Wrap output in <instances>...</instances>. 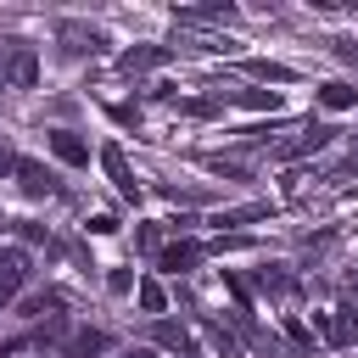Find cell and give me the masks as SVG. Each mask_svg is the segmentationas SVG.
Returning <instances> with one entry per match:
<instances>
[{
    "instance_id": "cell-1",
    "label": "cell",
    "mask_w": 358,
    "mask_h": 358,
    "mask_svg": "<svg viewBox=\"0 0 358 358\" xmlns=\"http://www.w3.org/2000/svg\"><path fill=\"white\" fill-rule=\"evenodd\" d=\"M34 78H39V56H34V45H22V39H0V84L28 90Z\"/></svg>"
},
{
    "instance_id": "cell-2",
    "label": "cell",
    "mask_w": 358,
    "mask_h": 358,
    "mask_svg": "<svg viewBox=\"0 0 358 358\" xmlns=\"http://www.w3.org/2000/svg\"><path fill=\"white\" fill-rule=\"evenodd\" d=\"M22 285H28V252H22V246H6V252H0V308H6Z\"/></svg>"
},
{
    "instance_id": "cell-3",
    "label": "cell",
    "mask_w": 358,
    "mask_h": 358,
    "mask_svg": "<svg viewBox=\"0 0 358 358\" xmlns=\"http://www.w3.org/2000/svg\"><path fill=\"white\" fill-rule=\"evenodd\" d=\"M179 28H207V22H235V6H173Z\"/></svg>"
},
{
    "instance_id": "cell-4",
    "label": "cell",
    "mask_w": 358,
    "mask_h": 358,
    "mask_svg": "<svg viewBox=\"0 0 358 358\" xmlns=\"http://www.w3.org/2000/svg\"><path fill=\"white\" fill-rule=\"evenodd\" d=\"M319 336H324L330 347H347V341H358V319H352L347 308H336V313H319Z\"/></svg>"
},
{
    "instance_id": "cell-5",
    "label": "cell",
    "mask_w": 358,
    "mask_h": 358,
    "mask_svg": "<svg viewBox=\"0 0 358 358\" xmlns=\"http://www.w3.org/2000/svg\"><path fill=\"white\" fill-rule=\"evenodd\" d=\"M50 151H56L67 168H90V145H84L73 129H50Z\"/></svg>"
},
{
    "instance_id": "cell-6",
    "label": "cell",
    "mask_w": 358,
    "mask_h": 358,
    "mask_svg": "<svg viewBox=\"0 0 358 358\" xmlns=\"http://www.w3.org/2000/svg\"><path fill=\"white\" fill-rule=\"evenodd\" d=\"M11 173L22 179V190H28V196H45V190H50V173H45L34 157H17V162H11Z\"/></svg>"
},
{
    "instance_id": "cell-7",
    "label": "cell",
    "mask_w": 358,
    "mask_h": 358,
    "mask_svg": "<svg viewBox=\"0 0 358 358\" xmlns=\"http://www.w3.org/2000/svg\"><path fill=\"white\" fill-rule=\"evenodd\" d=\"M201 252H207V246H196V241H173V246L162 252V268L185 274V268H196V263H201Z\"/></svg>"
},
{
    "instance_id": "cell-8",
    "label": "cell",
    "mask_w": 358,
    "mask_h": 358,
    "mask_svg": "<svg viewBox=\"0 0 358 358\" xmlns=\"http://www.w3.org/2000/svg\"><path fill=\"white\" fill-rule=\"evenodd\" d=\"M319 106H324V112H352V106H358V90H352V84H324V90H319Z\"/></svg>"
},
{
    "instance_id": "cell-9",
    "label": "cell",
    "mask_w": 358,
    "mask_h": 358,
    "mask_svg": "<svg viewBox=\"0 0 358 358\" xmlns=\"http://www.w3.org/2000/svg\"><path fill=\"white\" fill-rule=\"evenodd\" d=\"M151 336H157V347H168V352H190V330H185V324L157 319V324H151Z\"/></svg>"
},
{
    "instance_id": "cell-10",
    "label": "cell",
    "mask_w": 358,
    "mask_h": 358,
    "mask_svg": "<svg viewBox=\"0 0 358 358\" xmlns=\"http://www.w3.org/2000/svg\"><path fill=\"white\" fill-rule=\"evenodd\" d=\"M56 34L67 39V50H95V45H101V34L84 28V22H56Z\"/></svg>"
},
{
    "instance_id": "cell-11",
    "label": "cell",
    "mask_w": 358,
    "mask_h": 358,
    "mask_svg": "<svg viewBox=\"0 0 358 358\" xmlns=\"http://www.w3.org/2000/svg\"><path fill=\"white\" fill-rule=\"evenodd\" d=\"M168 62V45H140V50H123V67L140 73V67H162Z\"/></svg>"
},
{
    "instance_id": "cell-12",
    "label": "cell",
    "mask_w": 358,
    "mask_h": 358,
    "mask_svg": "<svg viewBox=\"0 0 358 358\" xmlns=\"http://www.w3.org/2000/svg\"><path fill=\"white\" fill-rule=\"evenodd\" d=\"M101 162H106V173L117 179V190H123V196H140V190H134V179H129V162H123V151H117V145H106V151H101Z\"/></svg>"
},
{
    "instance_id": "cell-13",
    "label": "cell",
    "mask_w": 358,
    "mask_h": 358,
    "mask_svg": "<svg viewBox=\"0 0 358 358\" xmlns=\"http://www.w3.org/2000/svg\"><path fill=\"white\" fill-rule=\"evenodd\" d=\"M106 347H112L106 330H78V336H73V358H95V352H106Z\"/></svg>"
},
{
    "instance_id": "cell-14",
    "label": "cell",
    "mask_w": 358,
    "mask_h": 358,
    "mask_svg": "<svg viewBox=\"0 0 358 358\" xmlns=\"http://www.w3.org/2000/svg\"><path fill=\"white\" fill-rule=\"evenodd\" d=\"M134 296H140L145 313H162V308H168V291H162L157 280H134Z\"/></svg>"
},
{
    "instance_id": "cell-15",
    "label": "cell",
    "mask_w": 358,
    "mask_h": 358,
    "mask_svg": "<svg viewBox=\"0 0 358 358\" xmlns=\"http://www.w3.org/2000/svg\"><path fill=\"white\" fill-rule=\"evenodd\" d=\"M235 101L252 106V112H280V90H241Z\"/></svg>"
},
{
    "instance_id": "cell-16",
    "label": "cell",
    "mask_w": 358,
    "mask_h": 358,
    "mask_svg": "<svg viewBox=\"0 0 358 358\" xmlns=\"http://www.w3.org/2000/svg\"><path fill=\"white\" fill-rule=\"evenodd\" d=\"M319 145H330V129H324V123H313V129H308L296 145H285L280 157H296V151H319Z\"/></svg>"
},
{
    "instance_id": "cell-17",
    "label": "cell",
    "mask_w": 358,
    "mask_h": 358,
    "mask_svg": "<svg viewBox=\"0 0 358 358\" xmlns=\"http://www.w3.org/2000/svg\"><path fill=\"white\" fill-rule=\"evenodd\" d=\"M257 291L280 296V291H291V274H285V268H257Z\"/></svg>"
},
{
    "instance_id": "cell-18",
    "label": "cell",
    "mask_w": 358,
    "mask_h": 358,
    "mask_svg": "<svg viewBox=\"0 0 358 358\" xmlns=\"http://www.w3.org/2000/svg\"><path fill=\"white\" fill-rule=\"evenodd\" d=\"M246 73L252 78H268V84H285L291 78V67H280V62H246Z\"/></svg>"
},
{
    "instance_id": "cell-19",
    "label": "cell",
    "mask_w": 358,
    "mask_h": 358,
    "mask_svg": "<svg viewBox=\"0 0 358 358\" xmlns=\"http://www.w3.org/2000/svg\"><path fill=\"white\" fill-rule=\"evenodd\" d=\"M22 308H28V319H39V313H56V308H62V296H50V291H45V296H28Z\"/></svg>"
},
{
    "instance_id": "cell-20",
    "label": "cell",
    "mask_w": 358,
    "mask_h": 358,
    "mask_svg": "<svg viewBox=\"0 0 358 358\" xmlns=\"http://www.w3.org/2000/svg\"><path fill=\"white\" fill-rule=\"evenodd\" d=\"M268 207H229V213H218V224H246V218H263Z\"/></svg>"
},
{
    "instance_id": "cell-21",
    "label": "cell",
    "mask_w": 358,
    "mask_h": 358,
    "mask_svg": "<svg viewBox=\"0 0 358 358\" xmlns=\"http://www.w3.org/2000/svg\"><path fill=\"white\" fill-rule=\"evenodd\" d=\"M285 336H291V341H296V347H308V341H313V336H308V324H302V319H285Z\"/></svg>"
},
{
    "instance_id": "cell-22",
    "label": "cell",
    "mask_w": 358,
    "mask_h": 358,
    "mask_svg": "<svg viewBox=\"0 0 358 358\" xmlns=\"http://www.w3.org/2000/svg\"><path fill=\"white\" fill-rule=\"evenodd\" d=\"M90 229H95V235H112V229H117V218H112V213H95V218H90Z\"/></svg>"
},
{
    "instance_id": "cell-23",
    "label": "cell",
    "mask_w": 358,
    "mask_h": 358,
    "mask_svg": "<svg viewBox=\"0 0 358 358\" xmlns=\"http://www.w3.org/2000/svg\"><path fill=\"white\" fill-rule=\"evenodd\" d=\"M330 45H336V56H341V62H358V45H352V39H330Z\"/></svg>"
},
{
    "instance_id": "cell-24",
    "label": "cell",
    "mask_w": 358,
    "mask_h": 358,
    "mask_svg": "<svg viewBox=\"0 0 358 358\" xmlns=\"http://www.w3.org/2000/svg\"><path fill=\"white\" fill-rule=\"evenodd\" d=\"M11 162H17V157H0V173H11Z\"/></svg>"
}]
</instances>
